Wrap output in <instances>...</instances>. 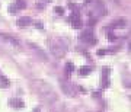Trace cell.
Returning <instances> with one entry per match:
<instances>
[{"label": "cell", "instance_id": "cell-1", "mask_svg": "<svg viewBox=\"0 0 131 112\" xmlns=\"http://www.w3.org/2000/svg\"><path fill=\"white\" fill-rule=\"evenodd\" d=\"M82 41H86L88 44H92V45H95L96 44V38H95V35H93V31L92 29H86V31H83L82 32Z\"/></svg>", "mask_w": 131, "mask_h": 112}, {"label": "cell", "instance_id": "cell-2", "mask_svg": "<svg viewBox=\"0 0 131 112\" xmlns=\"http://www.w3.org/2000/svg\"><path fill=\"white\" fill-rule=\"evenodd\" d=\"M28 45H29L31 48H32L34 51H35V54H37V55L39 57V58H42V60H48V55H47V52L44 51V50H42V48L39 47V45H38V44H34V42H29Z\"/></svg>", "mask_w": 131, "mask_h": 112}, {"label": "cell", "instance_id": "cell-3", "mask_svg": "<svg viewBox=\"0 0 131 112\" xmlns=\"http://www.w3.org/2000/svg\"><path fill=\"white\" fill-rule=\"evenodd\" d=\"M0 39H3L6 42H10V44H13V45H19V39L16 37H12L9 33H5V32H0Z\"/></svg>", "mask_w": 131, "mask_h": 112}, {"label": "cell", "instance_id": "cell-4", "mask_svg": "<svg viewBox=\"0 0 131 112\" xmlns=\"http://www.w3.org/2000/svg\"><path fill=\"white\" fill-rule=\"evenodd\" d=\"M70 22H71V25H73L74 28H80V26H82V19H80V16H79L77 12H74V13L70 16Z\"/></svg>", "mask_w": 131, "mask_h": 112}, {"label": "cell", "instance_id": "cell-5", "mask_svg": "<svg viewBox=\"0 0 131 112\" xmlns=\"http://www.w3.org/2000/svg\"><path fill=\"white\" fill-rule=\"evenodd\" d=\"M18 26H28V25L32 24V20H31V18H28V16H25V18H20L18 19Z\"/></svg>", "mask_w": 131, "mask_h": 112}, {"label": "cell", "instance_id": "cell-6", "mask_svg": "<svg viewBox=\"0 0 131 112\" xmlns=\"http://www.w3.org/2000/svg\"><path fill=\"white\" fill-rule=\"evenodd\" d=\"M10 105L16 109H20V108H24V102L22 100H19V99H12L10 100Z\"/></svg>", "mask_w": 131, "mask_h": 112}, {"label": "cell", "instance_id": "cell-7", "mask_svg": "<svg viewBox=\"0 0 131 112\" xmlns=\"http://www.w3.org/2000/svg\"><path fill=\"white\" fill-rule=\"evenodd\" d=\"M15 7H16V10L25 9V7H26V3H25V0H16V2H15Z\"/></svg>", "mask_w": 131, "mask_h": 112}, {"label": "cell", "instance_id": "cell-8", "mask_svg": "<svg viewBox=\"0 0 131 112\" xmlns=\"http://www.w3.org/2000/svg\"><path fill=\"white\" fill-rule=\"evenodd\" d=\"M0 86H2V87H5V89L10 86V82L6 79L5 76H0Z\"/></svg>", "mask_w": 131, "mask_h": 112}, {"label": "cell", "instance_id": "cell-9", "mask_svg": "<svg viewBox=\"0 0 131 112\" xmlns=\"http://www.w3.org/2000/svg\"><path fill=\"white\" fill-rule=\"evenodd\" d=\"M92 71V67H89V65H83L82 69H80V74L82 76H88Z\"/></svg>", "mask_w": 131, "mask_h": 112}, {"label": "cell", "instance_id": "cell-10", "mask_svg": "<svg viewBox=\"0 0 131 112\" xmlns=\"http://www.w3.org/2000/svg\"><path fill=\"white\" fill-rule=\"evenodd\" d=\"M73 70H74V64H73V63H67V64H66V74L69 76Z\"/></svg>", "mask_w": 131, "mask_h": 112}, {"label": "cell", "instance_id": "cell-11", "mask_svg": "<svg viewBox=\"0 0 131 112\" xmlns=\"http://www.w3.org/2000/svg\"><path fill=\"white\" fill-rule=\"evenodd\" d=\"M34 25H35V26H37L38 29H42V28H44V25H42V22H39V20H37V22H34Z\"/></svg>", "mask_w": 131, "mask_h": 112}, {"label": "cell", "instance_id": "cell-12", "mask_svg": "<svg viewBox=\"0 0 131 112\" xmlns=\"http://www.w3.org/2000/svg\"><path fill=\"white\" fill-rule=\"evenodd\" d=\"M9 12H12V13H15V12H18V10H16V7H15V5L9 6Z\"/></svg>", "mask_w": 131, "mask_h": 112}, {"label": "cell", "instance_id": "cell-13", "mask_svg": "<svg viewBox=\"0 0 131 112\" xmlns=\"http://www.w3.org/2000/svg\"><path fill=\"white\" fill-rule=\"evenodd\" d=\"M103 54H108V50H99L98 55H103Z\"/></svg>", "mask_w": 131, "mask_h": 112}, {"label": "cell", "instance_id": "cell-14", "mask_svg": "<svg viewBox=\"0 0 131 112\" xmlns=\"http://www.w3.org/2000/svg\"><path fill=\"white\" fill-rule=\"evenodd\" d=\"M56 12H57V13H63L64 9H63V7H56Z\"/></svg>", "mask_w": 131, "mask_h": 112}, {"label": "cell", "instance_id": "cell-15", "mask_svg": "<svg viewBox=\"0 0 131 112\" xmlns=\"http://www.w3.org/2000/svg\"><path fill=\"white\" fill-rule=\"evenodd\" d=\"M95 22H96L95 19H90V20H89V25H90V26H92V25H95Z\"/></svg>", "mask_w": 131, "mask_h": 112}, {"label": "cell", "instance_id": "cell-16", "mask_svg": "<svg viewBox=\"0 0 131 112\" xmlns=\"http://www.w3.org/2000/svg\"><path fill=\"white\" fill-rule=\"evenodd\" d=\"M109 39H111V41H115V37H114L112 33H109Z\"/></svg>", "mask_w": 131, "mask_h": 112}, {"label": "cell", "instance_id": "cell-17", "mask_svg": "<svg viewBox=\"0 0 131 112\" xmlns=\"http://www.w3.org/2000/svg\"><path fill=\"white\" fill-rule=\"evenodd\" d=\"M93 96H95V98H99V96H101V93H99V92H95Z\"/></svg>", "mask_w": 131, "mask_h": 112}, {"label": "cell", "instance_id": "cell-18", "mask_svg": "<svg viewBox=\"0 0 131 112\" xmlns=\"http://www.w3.org/2000/svg\"><path fill=\"white\" fill-rule=\"evenodd\" d=\"M69 7L70 9H74V3H69Z\"/></svg>", "mask_w": 131, "mask_h": 112}, {"label": "cell", "instance_id": "cell-19", "mask_svg": "<svg viewBox=\"0 0 131 112\" xmlns=\"http://www.w3.org/2000/svg\"><path fill=\"white\" fill-rule=\"evenodd\" d=\"M34 112H39V109H35V111H34Z\"/></svg>", "mask_w": 131, "mask_h": 112}, {"label": "cell", "instance_id": "cell-20", "mask_svg": "<svg viewBox=\"0 0 131 112\" xmlns=\"http://www.w3.org/2000/svg\"><path fill=\"white\" fill-rule=\"evenodd\" d=\"M47 2H51V0H47Z\"/></svg>", "mask_w": 131, "mask_h": 112}]
</instances>
